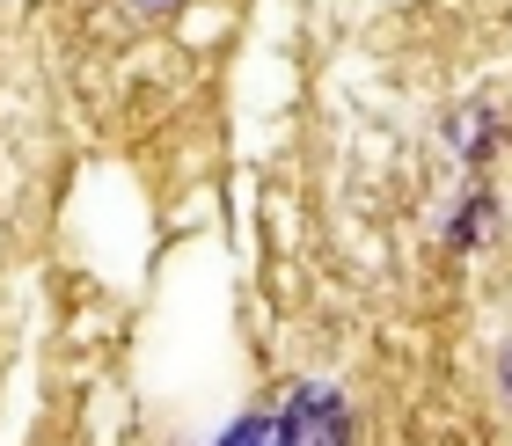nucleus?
Masks as SVG:
<instances>
[{"mask_svg": "<svg viewBox=\"0 0 512 446\" xmlns=\"http://www.w3.org/2000/svg\"><path fill=\"white\" fill-rule=\"evenodd\" d=\"M278 417H286V446H352V410L330 381H308Z\"/></svg>", "mask_w": 512, "mask_h": 446, "instance_id": "1", "label": "nucleus"}, {"mask_svg": "<svg viewBox=\"0 0 512 446\" xmlns=\"http://www.w3.org/2000/svg\"><path fill=\"white\" fill-rule=\"evenodd\" d=\"M491 227H498L491 191H469V198H461V213H454V227H447V242H454V249H469V242H483Z\"/></svg>", "mask_w": 512, "mask_h": 446, "instance_id": "2", "label": "nucleus"}, {"mask_svg": "<svg viewBox=\"0 0 512 446\" xmlns=\"http://www.w3.org/2000/svg\"><path fill=\"white\" fill-rule=\"evenodd\" d=\"M491 132H498L491 110H461V117H454V154H461V161H483V154H491Z\"/></svg>", "mask_w": 512, "mask_h": 446, "instance_id": "3", "label": "nucleus"}, {"mask_svg": "<svg viewBox=\"0 0 512 446\" xmlns=\"http://www.w3.org/2000/svg\"><path fill=\"white\" fill-rule=\"evenodd\" d=\"M213 446H286V417H242V425H227Z\"/></svg>", "mask_w": 512, "mask_h": 446, "instance_id": "4", "label": "nucleus"}, {"mask_svg": "<svg viewBox=\"0 0 512 446\" xmlns=\"http://www.w3.org/2000/svg\"><path fill=\"white\" fill-rule=\"evenodd\" d=\"M498 403H505V417H512V344L498 351Z\"/></svg>", "mask_w": 512, "mask_h": 446, "instance_id": "5", "label": "nucleus"}, {"mask_svg": "<svg viewBox=\"0 0 512 446\" xmlns=\"http://www.w3.org/2000/svg\"><path fill=\"white\" fill-rule=\"evenodd\" d=\"M132 8H176V0H132Z\"/></svg>", "mask_w": 512, "mask_h": 446, "instance_id": "6", "label": "nucleus"}]
</instances>
